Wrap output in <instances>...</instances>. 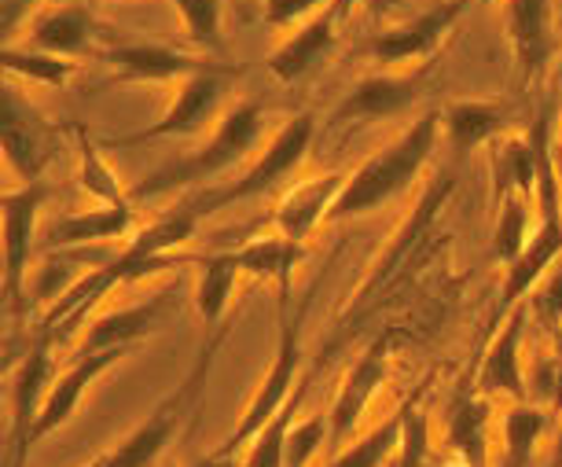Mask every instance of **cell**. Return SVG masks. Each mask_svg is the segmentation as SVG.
<instances>
[{"label":"cell","mask_w":562,"mask_h":467,"mask_svg":"<svg viewBox=\"0 0 562 467\" xmlns=\"http://www.w3.org/2000/svg\"><path fill=\"white\" fill-rule=\"evenodd\" d=\"M199 221L203 218H199L195 207L184 199V203L173 207L169 214L151 221V225L140 229L136 236H130V243H125L119 254H111V258H103L100 265H92L81 280H74L70 288L63 291V299L45 313L41 338H45L48 346L67 343V338L85 324V316L97 310L114 288H125V283H133V280H144V276L155 273V269H166L162 254L192 240Z\"/></svg>","instance_id":"cell-1"},{"label":"cell","mask_w":562,"mask_h":467,"mask_svg":"<svg viewBox=\"0 0 562 467\" xmlns=\"http://www.w3.org/2000/svg\"><path fill=\"white\" fill-rule=\"evenodd\" d=\"M438 136H441V111H427L405 133L394 136L383 152L364 158L353 174H346V185L335 199L331 214H327V225L331 221L364 218L371 210L386 207L390 199H397L423 174V166L430 163Z\"/></svg>","instance_id":"cell-2"},{"label":"cell","mask_w":562,"mask_h":467,"mask_svg":"<svg viewBox=\"0 0 562 467\" xmlns=\"http://www.w3.org/2000/svg\"><path fill=\"white\" fill-rule=\"evenodd\" d=\"M265 133V108L258 100H239L221 114L214 133L206 136L203 147L188 152L184 158L169 166H158L155 174L140 177L130 188V199H158L169 192H188V188H210V180L228 174L232 166H239L254 147H258Z\"/></svg>","instance_id":"cell-3"},{"label":"cell","mask_w":562,"mask_h":467,"mask_svg":"<svg viewBox=\"0 0 562 467\" xmlns=\"http://www.w3.org/2000/svg\"><path fill=\"white\" fill-rule=\"evenodd\" d=\"M228 332H232L228 321L221 327H214V332H203V346H199L188 376L180 379L162 401H158V405L151 409V416H147L144 423H136V427L125 434L111 453L100 456V467H151L158 456L166 453V445L195 420L199 401H203V390L210 383V371H214L217 349L225 346Z\"/></svg>","instance_id":"cell-4"},{"label":"cell","mask_w":562,"mask_h":467,"mask_svg":"<svg viewBox=\"0 0 562 467\" xmlns=\"http://www.w3.org/2000/svg\"><path fill=\"white\" fill-rule=\"evenodd\" d=\"M310 302L313 294L291 310V291H280V343H276V354H272V365L265 371L261 387L254 390L250 405L243 409V416L236 423V431L221 442V449L228 453H243L247 445L254 442L265 423H269L276 412L291 401V394L299 390V368H302V332H305V313H310Z\"/></svg>","instance_id":"cell-5"},{"label":"cell","mask_w":562,"mask_h":467,"mask_svg":"<svg viewBox=\"0 0 562 467\" xmlns=\"http://www.w3.org/2000/svg\"><path fill=\"white\" fill-rule=\"evenodd\" d=\"M313 136H316L313 114H294L291 122L280 125V133L272 136L269 147L254 158V166L247 174H239L236 180H228V185L199 188L188 203H192L195 214L206 221L210 214H221V210H228L236 203H247V199L272 192L280 180H288L294 169L302 166V158L310 155V147H313Z\"/></svg>","instance_id":"cell-6"},{"label":"cell","mask_w":562,"mask_h":467,"mask_svg":"<svg viewBox=\"0 0 562 467\" xmlns=\"http://www.w3.org/2000/svg\"><path fill=\"white\" fill-rule=\"evenodd\" d=\"M243 67L228 59H214L206 70L192 74V78L177 81V92L169 100V108L162 111V119H155L147 130L119 136L114 147H130V144H144V141H166V136H195L203 133L210 122L217 119L221 108H225L232 85L239 81Z\"/></svg>","instance_id":"cell-7"},{"label":"cell","mask_w":562,"mask_h":467,"mask_svg":"<svg viewBox=\"0 0 562 467\" xmlns=\"http://www.w3.org/2000/svg\"><path fill=\"white\" fill-rule=\"evenodd\" d=\"M467 4L471 0H434L430 8H423L405 23L386 26L375 37H368L360 45V56L375 59L379 70L430 67V59L438 56L441 45L456 34L460 19L467 15Z\"/></svg>","instance_id":"cell-8"},{"label":"cell","mask_w":562,"mask_h":467,"mask_svg":"<svg viewBox=\"0 0 562 467\" xmlns=\"http://www.w3.org/2000/svg\"><path fill=\"white\" fill-rule=\"evenodd\" d=\"M0 144H4L8 169H15L23 177V185L45 180V169L59 152V130L12 81L0 92Z\"/></svg>","instance_id":"cell-9"},{"label":"cell","mask_w":562,"mask_h":467,"mask_svg":"<svg viewBox=\"0 0 562 467\" xmlns=\"http://www.w3.org/2000/svg\"><path fill=\"white\" fill-rule=\"evenodd\" d=\"M48 199L45 180H30L23 188L4 192V302L8 313H26V276L34 254L37 214Z\"/></svg>","instance_id":"cell-10"},{"label":"cell","mask_w":562,"mask_h":467,"mask_svg":"<svg viewBox=\"0 0 562 467\" xmlns=\"http://www.w3.org/2000/svg\"><path fill=\"white\" fill-rule=\"evenodd\" d=\"M423 81H427V67L368 74L331 111V125H338V130H357V125L397 119L408 108H416V100L423 97Z\"/></svg>","instance_id":"cell-11"},{"label":"cell","mask_w":562,"mask_h":467,"mask_svg":"<svg viewBox=\"0 0 562 467\" xmlns=\"http://www.w3.org/2000/svg\"><path fill=\"white\" fill-rule=\"evenodd\" d=\"M100 56L108 59L114 85H177L217 59L203 52H177L158 41H114Z\"/></svg>","instance_id":"cell-12"},{"label":"cell","mask_w":562,"mask_h":467,"mask_svg":"<svg viewBox=\"0 0 562 467\" xmlns=\"http://www.w3.org/2000/svg\"><path fill=\"white\" fill-rule=\"evenodd\" d=\"M133 349L130 346H114V349H78V357H74V365L67 371H59L56 379H52L48 387V398L45 405L37 412V423L34 431H30L26 438V453L34 449L37 442H45L52 431H59L63 423H67L74 412H78V401L85 398V390H89L103 371H111L114 365H122L125 357H130Z\"/></svg>","instance_id":"cell-13"},{"label":"cell","mask_w":562,"mask_h":467,"mask_svg":"<svg viewBox=\"0 0 562 467\" xmlns=\"http://www.w3.org/2000/svg\"><path fill=\"white\" fill-rule=\"evenodd\" d=\"M504 34L518 78H540L555 56V0H504Z\"/></svg>","instance_id":"cell-14"},{"label":"cell","mask_w":562,"mask_h":467,"mask_svg":"<svg viewBox=\"0 0 562 467\" xmlns=\"http://www.w3.org/2000/svg\"><path fill=\"white\" fill-rule=\"evenodd\" d=\"M45 338H37L34 346L19 357V365L12 368V467H26V438L37 423V412L45 405L48 387L56 379V360Z\"/></svg>","instance_id":"cell-15"},{"label":"cell","mask_w":562,"mask_h":467,"mask_svg":"<svg viewBox=\"0 0 562 467\" xmlns=\"http://www.w3.org/2000/svg\"><path fill=\"white\" fill-rule=\"evenodd\" d=\"M103 26L89 0H63V4L41 8L34 23L26 26V45L56 52V56L78 59L100 48Z\"/></svg>","instance_id":"cell-16"},{"label":"cell","mask_w":562,"mask_h":467,"mask_svg":"<svg viewBox=\"0 0 562 467\" xmlns=\"http://www.w3.org/2000/svg\"><path fill=\"white\" fill-rule=\"evenodd\" d=\"M386 365H390V338L383 335L353 360V368L346 371L342 387H338L331 412H327V420H331V445H342L349 434H353L360 416H364L371 405V398L383 387Z\"/></svg>","instance_id":"cell-17"},{"label":"cell","mask_w":562,"mask_h":467,"mask_svg":"<svg viewBox=\"0 0 562 467\" xmlns=\"http://www.w3.org/2000/svg\"><path fill=\"white\" fill-rule=\"evenodd\" d=\"M559 258H562V214L540 218L537 232L529 236L522 254L507 265V280L501 288V305H496V313H493V327L512 310H518V302H522L526 294H533V288L551 273V265Z\"/></svg>","instance_id":"cell-18"},{"label":"cell","mask_w":562,"mask_h":467,"mask_svg":"<svg viewBox=\"0 0 562 467\" xmlns=\"http://www.w3.org/2000/svg\"><path fill=\"white\" fill-rule=\"evenodd\" d=\"M338 23H342V15H338L335 8H327V12L313 15L310 23L294 26L291 34L269 52V59H265L272 78L283 85H294L310 70L321 67L327 59V52H331L338 41Z\"/></svg>","instance_id":"cell-19"},{"label":"cell","mask_w":562,"mask_h":467,"mask_svg":"<svg viewBox=\"0 0 562 467\" xmlns=\"http://www.w3.org/2000/svg\"><path fill=\"white\" fill-rule=\"evenodd\" d=\"M136 229L133 203H103L97 210H74V214L56 218L45 229V251H81L92 243L125 240Z\"/></svg>","instance_id":"cell-20"},{"label":"cell","mask_w":562,"mask_h":467,"mask_svg":"<svg viewBox=\"0 0 562 467\" xmlns=\"http://www.w3.org/2000/svg\"><path fill=\"white\" fill-rule=\"evenodd\" d=\"M342 185H346V174H321L313 180H302L299 188H291V192L280 199L276 214H272L276 232H283V236L305 243L313 236L316 225H327V214H331V207H335L338 192H342Z\"/></svg>","instance_id":"cell-21"},{"label":"cell","mask_w":562,"mask_h":467,"mask_svg":"<svg viewBox=\"0 0 562 467\" xmlns=\"http://www.w3.org/2000/svg\"><path fill=\"white\" fill-rule=\"evenodd\" d=\"M504 327L493 335L490 349L479 368V387L485 394H526V371H522V332H526V310H512L501 321Z\"/></svg>","instance_id":"cell-22"},{"label":"cell","mask_w":562,"mask_h":467,"mask_svg":"<svg viewBox=\"0 0 562 467\" xmlns=\"http://www.w3.org/2000/svg\"><path fill=\"white\" fill-rule=\"evenodd\" d=\"M169 310V294H155L136 305H122V310L100 313L89 321V332L81 335L78 349H114V346H136L140 338L155 335L162 327V316Z\"/></svg>","instance_id":"cell-23"},{"label":"cell","mask_w":562,"mask_h":467,"mask_svg":"<svg viewBox=\"0 0 562 467\" xmlns=\"http://www.w3.org/2000/svg\"><path fill=\"white\" fill-rule=\"evenodd\" d=\"M507 125V108L493 100H452L441 108V136L456 155H467L474 147L496 141Z\"/></svg>","instance_id":"cell-24"},{"label":"cell","mask_w":562,"mask_h":467,"mask_svg":"<svg viewBox=\"0 0 562 467\" xmlns=\"http://www.w3.org/2000/svg\"><path fill=\"white\" fill-rule=\"evenodd\" d=\"M232 254H236L243 273L261 276V280H276L280 291H291V273H294V265L302 262L305 251L299 240L276 232V236H258V240L243 243V247H236Z\"/></svg>","instance_id":"cell-25"},{"label":"cell","mask_w":562,"mask_h":467,"mask_svg":"<svg viewBox=\"0 0 562 467\" xmlns=\"http://www.w3.org/2000/svg\"><path fill=\"white\" fill-rule=\"evenodd\" d=\"M239 262L232 251L210 254L203 262V273H199V291H195V310L203 316V332H214L228 321V305H232V291H236L239 280Z\"/></svg>","instance_id":"cell-26"},{"label":"cell","mask_w":562,"mask_h":467,"mask_svg":"<svg viewBox=\"0 0 562 467\" xmlns=\"http://www.w3.org/2000/svg\"><path fill=\"white\" fill-rule=\"evenodd\" d=\"M490 405L482 398H456L445 420V442L463 456L467 467H485L490 460Z\"/></svg>","instance_id":"cell-27"},{"label":"cell","mask_w":562,"mask_h":467,"mask_svg":"<svg viewBox=\"0 0 562 467\" xmlns=\"http://www.w3.org/2000/svg\"><path fill=\"white\" fill-rule=\"evenodd\" d=\"M4 63L8 78H23L30 85H45V89H67L78 74V59H67V56H56V52H45V48H34V45H4Z\"/></svg>","instance_id":"cell-28"},{"label":"cell","mask_w":562,"mask_h":467,"mask_svg":"<svg viewBox=\"0 0 562 467\" xmlns=\"http://www.w3.org/2000/svg\"><path fill=\"white\" fill-rule=\"evenodd\" d=\"M302 398H305V383H299V390L291 394L288 405H283L258 434H254V442L247 445V449H243V467H283L288 434L294 427V416H299Z\"/></svg>","instance_id":"cell-29"},{"label":"cell","mask_w":562,"mask_h":467,"mask_svg":"<svg viewBox=\"0 0 562 467\" xmlns=\"http://www.w3.org/2000/svg\"><path fill=\"white\" fill-rule=\"evenodd\" d=\"M180 19V30L203 56H225L228 41L221 26V0H169Z\"/></svg>","instance_id":"cell-30"},{"label":"cell","mask_w":562,"mask_h":467,"mask_svg":"<svg viewBox=\"0 0 562 467\" xmlns=\"http://www.w3.org/2000/svg\"><path fill=\"white\" fill-rule=\"evenodd\" d=\"M74 136H78V155H81V188L89 192L92 199H100V203H133L130 192L119 185V177H114V169L108 166V158L100 155V144L92 141L89 130H74Z\"/></svg>","instance_id":"cell-31"},{"label":"cell","mask_w":562,"mask_h":467,"mask_svg":"<svg viewBox=\"0 0 562 467\" xmlns=\"http://www.w3.org/2000/svg\"><path fill=\"white\" fill-rule=\"evenodd\" d=\"M405 420H408V405L401 409L394 420H386V423H379L375 431H368L364 438H360L357 445H349L346 453H338L331 460V467H379V464H386V456L405 442Z\"/></svg>","instance_id":"cell-32"},{"label":"cell","mask_w":562,"mask_h":467,"mask_svg":"<svg viewBox=\"0 0 562 467\" xmlns=\"http://www.w3.org/2000/svg\"><path fill=\"white\" fill-rule=\"evenodd\" d=\"M529 243V210H526V196H507L501 207V218H496V240L493 251L504 265H512L522 247Z\"/></svg>","instance_id":"cell-33"},{"label":"cell","mask_w":562,"mask_h":467,"mask_svg":"<svg viewBox=\"0 0 562 467\" xmlns=\"http://www.w3.org/2000/svg\"><path fill=\"white\" fill-rule=\"evenodd\" d=\"M544 412L537 409H526L518 405L507 412L504 420V445H507V467H526L529 453H533V445L540 438V431H544Z\"/></svg>","instance_id":"cell-34"},{"label":"cell","mask_w":562,"mask_h":467,"mask_svg":"<svg viewBox=\"0 0 562 467\" xmlns=\"http://www.w3.org/2000/svg\"><path fill=\"white\" fill-rule=\"evenodd\" d=\"M331 442V420L327 416H313L294 423L288 434V453H283V467H305L321 453V445Z\"/></svg>","instance_id":"cell-35"},{"label":"cell","mask_w":562,"mask_h":467,"mask_svg":"<svg viewBox=\"0 0 562 467\" xmlns=\"http://www.w3.org/2000/svg\"><path fill=\"white\" fill-rule=\"evenodd\" d=\"M331 4L335 0H261V23L269 30H294Z\"/></svg>","instance_id":"cell-36"},{"label":"cell","mask_w":562,"mask_h":467,"mask_svg":"<svg viewBox=\"0 0 562 467\" xmlns=\"http://www.w3.org/2000/svg\"><path fill=\"white\" fill-rule=\"evenodd\" d=\"M533 313H537L540 324L551 327V332L562 327V265L559 269H551L533 288Z\"/></svg>","instance_id":"cell-37"},{"label":"cell","mask_w":562,"mask_h":467,"mask_svg":"<svg viewBox=\"0 0 562 467\" xmlns=\"http://www.w3.org/2000/svg\"><path fill=\"white\" fill-rule=\"evenodd\" d=\"M41 12V0H0V34L4 45H15V34L26 30Z\"/></svg>","instance_id":"cell-38"},{"label":"cell","mask_w":562,"mask_h":467,"mask_svg":"<svg viewBox=\"0 0 562 467\" xmlns=\"http://www.w3.org/2000/svg\"><path fill=\"white\" fill-rule=\"evenodd\" d=\"M192 467H243V453H228L217 445L214 453H206L203 460H195Z\"/></svg>","instance_id":"cell-39"},{"label":"cell","mask_w":562,"mask_h":467,"mask_svg":"<svg viewBox=\"0 0 562 467\" xmlns=\"http://www.w3.org/2000/svg\"><path fill=\"white\" fill-rule=\"evenodd\" d=\"M551 398L562 409V327H555V390H551Z\"/></svg>","instance_id":"cell-40"},{"label":"cell","mask_w":562,"mask_h":467,"mask_svg":"<svg viewBox=\"0 0 562 467\" xmlns=\"http://www.w3.org/2000/svg\"><path fill=\"white\" fill-rule=\"evenodd\" d=\"M357 4H360V0H335V4H331V8H335V12H338V15H342V19H346L349 12H353V8H357Z\"/></svg>","instance_id":"cell-41"},{"label":"cell","mask_w":562,"mask_h":467,"mask_svg":"<svg viewBox=\"0 0 562 467\" xmlns=\"http://www.w3.org/2000/svg\"><path fill=\"white\" fill-rule=\"evenodd\" d=\"M555 119H559V147H562V89H559V103H555ZM559 177H562V158H559Z\"/></svg>","instance_id":"cell-42"},{"label":"cell","mask_w":562,"mask_h":467,"mask_svg":"<svg viewBox=\"0 0 562 467\" xmlns=\"http://www.w3.org/2000/svg\"><path fill=\"white\" fill-rule=\"evenodd\" d=\"M85 467H100V456H97V460H92V464H85Z\"/></svg>","instance_id":"cell-43"},{"label":"cell","mask_w":562,"mask_h":467,"mask_svg":"<svg viewBox=\"0 0 562 467\" xmlns=\"http://www.w3.org/2000/svg\"><path fill=\"white\" fill-rule=\"evenodd\" d=\"M479 4H496V0H479Z\"/></svg>","instance_id":"cell-44"}]
</instances>
